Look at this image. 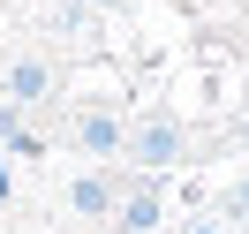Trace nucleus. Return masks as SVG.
<instances>
[{"label": "nucleus", "instance_id": "nucleus-1", "mask_svg": "<svg viewBox=\"0 0 249 234\" xmlns=\"http://www.w3.org/2000/svg\"><path fill=\"white\" fill-rule=\"evenodd\" d=\"M174 151H181V136H174L166 121H143V128H136V159H143V166H166Z\"/></svg>", "mask_w": 249, "mask_h": 234}, {"label": "nucleus", "instance_id": "nucleus-3", "mask_svg": "<svg viewBox=\"0 0 249 234\" xmlns=\"http://www.w3.org/2000/svg\"><path fill=\"white\" fill-rule=\"evenodd\" d=\"M8 91H16V98H38V91H46V68H38V61H23L16 76H8Z\"/></svg>", "mask_w": 249, "mask_h": 234}, {"label": "nucleus", "instance_id": "nucleus-2", "mask_svg": "<svg viewBox=\"0 0 249 234\" xmlns=\"http://www.w3.org/2000/svg\"><path fill=\"white\" fill-rule=\"evenodd\" d=\"M76 136H83V151H113V144H121V128H113L106 113H83V128H76Z\"/></svg>", "mask_w": 249, "mask_h": 234}, {"label": "nucleus", "instance_id": "nucleus-4", "mask_svg": "<svg viewBox=\"0 0 249 234\" xmlns=\"http://www.w3.org/2000/svg\"><path fill=\"white\" fill-rule=\"evenodd\" d=\"M106 204H113L106 181H76V212H106Z\"/></svg>", "mask_w": 249, "mask_h": 234}]
</instances>
